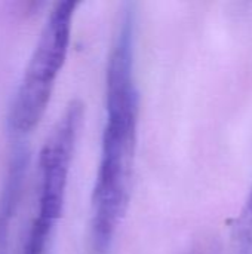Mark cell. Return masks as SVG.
I'll return each mask as SVG.
<instances>
[{
  "label": "cell",
  "mask_w": 252,
  "mask_h": 254,
  "mask_svg": "<svg viewBox=\"0 0 252 254\" xmlns=\"http://www.w3.org/2000/svg\"><path fill=\"white\" fill-rule=\"evenodd\" d=\"M25 159L22 155H18L9 168V174L6 179V185L3 193L0 196V254H7L9 244V223L13 213V207L18 199L19 186L24 177Z\"/></svg>",
  "instance_id": "4"
},
{
  "label": "cell",
  "mask_w": 252,
  "mask_h": 254,
  "mask_svg": "<svg viewBox=\"0 0 252 254\" xmlns=\"http://www.w3.org/2000/svg\"><path fill=\"white\" fill-rule=\"evenodd\" d=\"M140 92L135 80V9L125 4L105 70V125L92 190L91 249L110 252L132 195Z\"/></svg>",
  "instance_id": "1"
},
{
  "label": "cell",
  "mask_w": 252,
  "mask_h": 254,
  "mask_svg": "<svg viewBox=\"0 0 252 254\" xmlns=\"http://www.w3.org/2000/svg\"><path fill=\"white\" fill-rule=\"evenodd\" d=\"M83 103L71 100L40 150L39 211L28 229L22 254L46 253L50 235L62 216L70 165L83 124Z\"/></svg>",
  "instance_id": "3"
},
{
  "label": "cell",
  "mask_w": 252,
  "mask_h": 254,
  "mask_svg": "<svg viewBox=\"0 0 252 254\" xmlns=\"http://www.w3.org/2000/svg\"><path fill=\"white\" fill-rule=\"evenodd\" d=\"M77 6L79 1L59 0L45 21L9 112V127L18 134L33 131L46 113L56 77L67 60Z\"/></svg>",
  "instance_id": "2"
},
{
  "label": "cell",
  "mask_w": 252,
  "mask_h": 254,
  "mask_svg": "<svg viewBox=\"0 0 252 254\" xmlns=\"http://www.w3.org/2000/svg\"><path fill=\"white\" fill-rule=\"evenodd\" d=\"M233 254H252V185L239 217L233 222Z\"/></svg>",
  "instance_id": "5"
}]
</instances>
